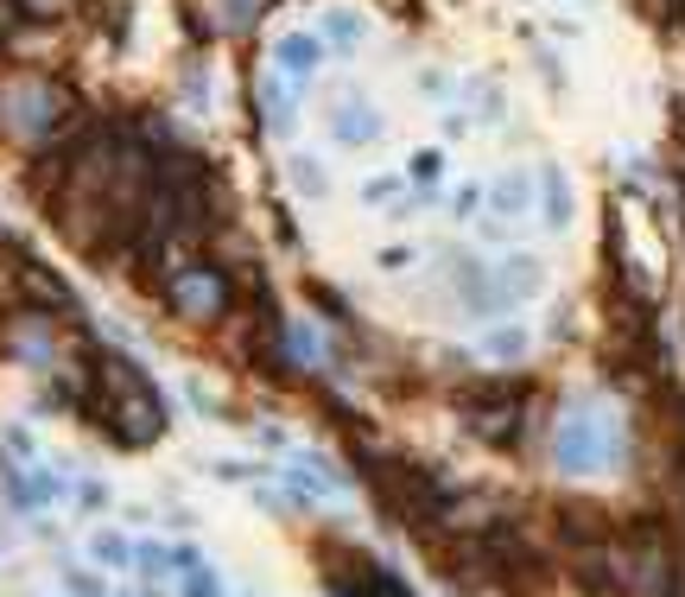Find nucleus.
I'll list each match as a JSON object with an SVG mask.
<instances>
[{
	"mask_svg": "<svg viewBox=\"0 0 685 597\" xmlns=\"http://www.w3.org/2000/svg\"><path fill=\"white\" fill-rule=\"evenodd\" d=\"M603 413L577 407L565 413V426H559V471H572V477H584V471H597L603 464Z\"/></svg>",
	"mask_w": 685,
	"mask_h": 597,
	"instance_id": "2",
	"label": "nucleus"
},
{
	"mask_svg": "<svg viewBox=\"0 0 685 597\" xmlns=\"http://www.w3.org/2000/svg\"><path fill=\"white\" fill-rule=\"evenodd\" d=\"M406 172H413V179H419V185H432L438 172H444V153H438V147H426V153H413V166H406Z\"/></svg>",
	"mask_w": 685,
	"mask_h": 597,
	"instance_id": "17",
	"label": "nucleus"
},
{
	"mask_svg": "<svg viewBox=\"0 0 685 597\" xmlns=\"http://www.w3.org/2000/svg\"><path fill=\"white\" fill-rule=\"evenodd\" d=\"M552 522H559V534H565L572 547H610L615 540V522L597 509V502H565Z\"/></svg>",
	"mask_w": 685,
	"mask_h": 597,
	"instance_id": "4",
	"label": "nucleus"
},
{
	"mask_svg": "<svg viewBox=\"0 0 685 597\" xmlns=\"http://www.w3.org/2000/svg\"><path fill=\"white\" fill-rule=\"evenodd\" d=\"M179 597H229L217 578V565H197V572H184V592Z\"/></svg>",
	"mask_w": 685,
	"mask_h": 597,
	"instance_id": "14",
	"label": "nucleus"
},
{
	"mask_svg": "<svg viewBox=\"0 0 685 597\" xmlns=\"http://www.w3.org/2000/svg\"><path fill=\"white\" fill-rule=\"evenodd\" d=\"M64 578H71V592H76V597H102V578H96V572H76V565H71Z\"/></svg>",
	"mask_w": 685,
	"mask_h": 597,
	"instance_id": "19",
	"label": "nucleus"
},
{
	"mask_svg": "<svg viewBox=\"0 0 685 597\" xmlns=\"http://www.w3.org/2000/svg\"><path fill=\"white\" fill-rule=\"evenodd\" d=\"M197 565H210L204 547H197V540H179V547H172V572H197Z\"/></svg>",
	"mask_w": 685,
	"mask_h": 597,
	"instance_id": "18",
	"label": "nucleus"
},
{
	"mask_svg": "<svg viewBox=\"0 0 685 597\" xmlns=\"http://www.w3.org/2000/svg\"><path fill=\"white\" fill-rule=\"evenodd\" d=\"M540 185H546V223L565 229V223H572V185H565V172H559V166H546Z\"/></svg>",
	"mask_w": 685,
	"mask_h": 597,
	"instance_id": "8",
	"label": "nucleus"
},
{
	"mask_svg": "<svg viewBox=\"0 0 685 597\" xmlns=\"http://www.w3.org/2000/svg\"><path fill=\"white\" fill-rule=\"evenodd\" d=\"M273 58H280V71L292 76V83H305V76L318 71V58H325V45L311 33H286L280 45H273Z\"/></svg>",
	"mask_w": 685,
	"mask_h": 597,
	"instance_id": "5",
	"label": "nucleus"
},
{
	"mask_svg": "<svg viewBox=\"0 0 685 597\" xmlns=\"http://www.w3.org/2000/svg\"><path fill=\"white\" fill-rule=\"evenodd\" d=\"M540 287H546L540 255H507V261H496V273H489V312H496V305H514V298H534Z\"/></svg>",
	"mask_w": 685,
	"mask_h": 597,
	"instance_id": "3",
	"label": "nucleus"
},
{
	"mask_svg": "<svg viewBox=\"0 0 685 597\" xmlns=\"http://www.w3.org/2000/svg\"><path fill=\"white\" fill-rule=\"evenodd\" d=\"M109 502H114L109 484H96V477H83V484H76V509H83V515H102Z\"/></svg>",
	"mask_w": 685,
	"mask_h": 597,
	"instance_id": "15",
	"label": "nucleus"
},
{
	"mask_svg": "<svg viewBox=\"0 0 685 597\" xmlns=\"http://www.w3.org/2000/svg\"><path fill=\"white\" fill-rule=\"evenodd\" d=\"M89 560L102 565V572H121V565H134V540L114 534V527H96L89 534Z\"/></svg>",
	"mask_w": 685,
	"mask_h": 597,
	"instance_id": "6",
	"label": "nucleus"
},
{
	"mask_svg": "<svg viewBox=\"0 0 685 597\" xmlns=\"http://www.w3.org/2000/svg\"><path fill=\"white\" fill-rule=\"evenodd\" d=\"M325 33L343 45V51H356L362 38H368V20H362L356 7H330V20H325Z\"/></svg>",
	"mask_w": 685,
	"mask_h": 597,
	"instance_id": "9",
	"label": "nucleus"
},
{
	"mask_svg": "<svg viewBox=\"0 0 685 597\" xmlns=\"http://www.w3.org/2000/svg\"><path fill=\"white\" fill-rule=\"evenodd\" d=\"M476 204H482V191H476V185L457 191V217H476Z\"/></svg>",
	"mask_w": 685,
	"mask_h": 597,
	"instance_id": "21",
	"label": "nucleus"
},
{
	"mask_svg": "<svg viewBox=\"0 0 685 597\" xmlns=\"http://www.w3.org/2000/svg\"><path fill=\"white\" fill-rule=\"evenodd\" d=\"M229 597H254V592H229Z\"/></svg>",
	"mask_w": 685,
	"mask_h": 597,
	"instance_id": "22",
	"label": "nucleus"
},
{
	"mask_svg": "<svg viewBox=\"0 0 685 597\" xmlns=\"http://www.w3.org/2000/svg\"><path fill=\"white\" fill-rule=\"evenodd\" d=\"M89 381H96V419L109 426L114 439H127V446H146V439H159V426H166V407H159V394L146 388V375L127 363V356H96L89 363Z\"/></svg>",
	"mask_w": 685,
	"mask_h": 597,
	"instance_id": "1",
	"label": "nucleus"
},
{
	"mask_svg": "<svg viewBox=\"0 0 685 597\" xmlns=\"http://www.w3.org/2000/svg\"><path fill=\"white\" fill-rule=\"evenodd\" d=\"M482 356H496V363H514V356H527V331L521 325H502V331L482 337Z\"/></svg>",
	"mask_w": 685,
	"mask_h": 597,
	"instance_id": "10",
	"label": "nucleus"
},
{
	"mask_svg": "<svg viewBox=\"0 0 685 597\" xmlns=\"http://www.w3.org/2000/svg\"><path fill=\"white\" fill-rule=\"evenodd\" d=\"M489 204H496L502 217H521V210H527V179H502V185L489 191Z\"/></svg>",
	"mask_w": 685,
	"mask_h": 597,
	"instance_id": "13",
	"label": "nucleus"
},
{
	"mask_svg": "<svg viewBox=\"0 0 685 597\" xmlns=\"http://www.w3.org/2000/svg\"><path fill=\"white\" fill-rule=\"evenodd\" d=\"M179 298L184 305H197V312H217V298H222V287L210 280V273H184V287H179Z\"/></svg>",
	"mask_w": 685,
	"mask_h": 597,
	"instance_id": "11",
	"label": "nucleus"
},
{
	"mask_svg": "<svg viewBox=\"0 0 685 597\" xmlns=\"http://www.w3.org/2000/svg\"><path fill=\"white\" fill-rule=\"evenodd\" d=\"M292 185L305 191V197H318V191H325V172L311 166V153H298V166H292Z\"/></svg>",
	"mask_w": 685,
	"mask_h": 597,
	"instance_id": "16",
	"label": "nucleus"
},
{
	"mask_svg": "<svg viewBox=\"0 0 685 597\" xmlns=\"http://www.w3.org/2000/svg\"><path fill=\"white\" fill-rule=\"evenodd\" d=\"M362 197H368V204H388V197H400V179H375Z\"/></svg>",
	"mask_w": 685,
	"mask_h": 597,
	"instance_id": "20",
	"label": "nucleus"
},
{
	"mask_svg": "<svg viewBox=\"0 0 685 597\" xmlns=\"http://www.w3.org/2000/svg\"><path fill=\"white\" fill-rule=\"evenodd\" d=\"M330 134H337L343 147H368V141L381 134V114H375V109H350V114H337V121H330Z\"/></svg>",
	"mask_w": 685,
	"mask_h": 597,
	"instance_id": "7",
	"label": "nucleus"
},
{
	"mask_svg": "<svg viewBox=\"0 0 685 597\" xmlns=\"http://www.w3.org/2000/svg\"><path fill=\"white\" fill-rule=\"evenodd\" d=\"M134 572H146V578L172 572V547L166 540H134Z\"/></svg>",
	"mask_w": 685,
	"mask_h": 597,
	"instance_id": "12",
	"label": "nucleus"
}]
</instances>
